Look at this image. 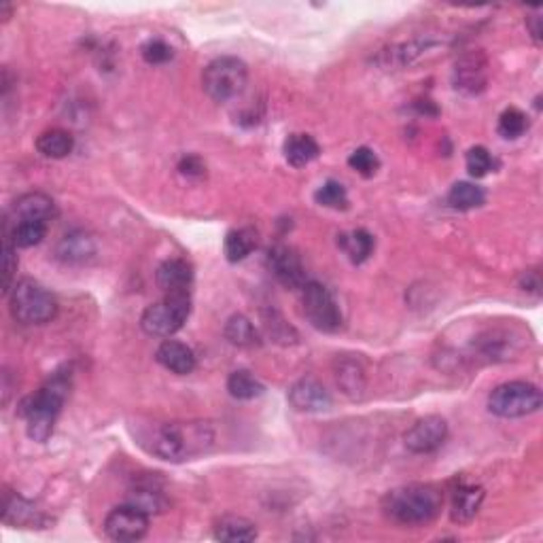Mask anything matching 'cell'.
<instances>
[{
  "label": "cell",
  "instance_id": "6da1fadb",
  "mask_svg": "<svg viewBox=\"0 0 543 543\" xmlns=\"http://www.w3.org/2000/svg\"><path fill=\"white\" fill-rule=\"evenodd\" d=\"M140 446L157 459L181 462L213 446V431L204 423H153L136 435Z\"/></svg>",
  "mask_w": 543,
  "mask_h": 543
},
{
  "label": "cell",
  "instance_id": "7a4b0ae2",
  "mask_svg": "<svg viewBox=\"0 0 543 543\" xmlns=\"http://www.w3.org/2000/svg\"><path fill=\"white\" fill-rule=\"evenodd\" d=\"M71 374L55 372L34 395L22 401L20 416L26 421L28 437L33 442H47L53 435L55 421L66 404Z\"/></svg>",
  "mask_w": 543,
  "mask_h": 543
},
{
  "label": "cell",
  "instance_id": "3957f363",
  "mask_svg": "<svg viewBox=\"0 0 543 543\" xmlns=\"http://www.w3.org/2000/svg\"><path fill=\"white\" fill-rule=\"evenodd\" d=\"M443 492L433 484H405L382 497V511L397 524H429L442 514Z\"/></svg>",
  "mask_w": 543,
  "mask_h": 543
},
{
  "label": "cell",
  "instance_id": "277c9868",
  "mask_svg": "<svg viewBox=\"0 0 543 543\" xmlns=\"http://www.w3.org/2000/svg\"><path fill=\"white\" fill-rule=\"evenodd\" d=\"M9 310L22 325H45L58 314V300L41 282L33 279L15 281L9 293Z\"/></svg>",
  "mask_w": 543,
  "mask_h": 543
},
{
  "label": "cell",
  "instance_id": "5b68a950",
  "mask_svg": "<svg viewBox=\"0 0 543 543\" xmlns=\"http://www.w3.org/2000/svg\"><path fill=\"white\" fill-rule=\"evenodd\" d=\"M249 83V68L236 55L214 58L202 72V88L214 102L238 98Z\"/></svg>",
  "mask_w": 543,
  "mask_h": 543
},
{
  "label": "cell",
  "instance_id": "8992f818",
  "mask_svg": "<svg viewBox=\"0 0 543 543\" xmlns=\"http://www.w3.org/2000/svg\"><path fill=\"white\" fill-rule=\"evenodd\" d=\"M543 404L539 386L524 380L503 382L489 395V410L499 418H522L535 414Z\"/></svg>",
  "mask_w": 543,
  "mask_h": 543
},
{
  "label": "cell",
  "instance_id": "52a82bcc",
  "mask_svg": "<svg viewBox=\"0 0 543 543\" xmlns=\"http://www.w3.org/2000/svg\"><path fill=\"white\" fill-rule=\"evenodd\" d=\"M191 312L189 293H170L162 301L145 308L140 327L147 336L170 338L187 323Z\"/></svg>",
  "mask_w": 543,
  "mask_h": 543
},
{
  "label": "cell",
  "instance_id": "ba28073f",
  "mask_svg": "<svg viewBox=\"0 0 543 543\" xmlns=\"http://www.w3.org/2000/svg\"><path fill=\"white\" fill-rule=\"evenodd\" d=\"M301 306H304V317L314 329L323 333H336L342 329V310H339L329 289L320 282H306L301 289Z\"/></svg>",
  "mask_w": 543,
  "mask_h": 543
},
{
  "label": "cell",
  "instance_id": "9c48e42d",
  "mask_svg": "<svg viewBox=\"0 0 543 543\" xmlns=\"http://www.w3.org/2000/svg\"><path fill=\"white\" fill-rule=\"evenodd\" d=\"M104 533L109 539L119 543L140 541L149 533V514H145L132 503H123L119 508L110 510L104 518Z\"/></svg>",
  "mask_w": 543,
  "mask_h": 543
},
{
  "label": "cell",
  "instance_id": "30bf717a",
  "mask_svg": "<svg viewBox=\"0 0 543 543\" xmlns=\"http://www.w3.org/2000/svg\"><path fill=\"white\" fill-rule=\"evenodd\" d=\"M448 440V423L442 416L431 414L416 421L404 433V443L410 452L414 454H429L443 446Z\"/></svg>",
  "mask_w": 543,
  "mask_h": 543
},
{
  "label": "cell",
  "instance_id": "8fae6325",
  "mask_svg": "<svg viewBox=\"0 0 543 543\" xmlns=\"http://www.w3.org/2000/svg\"><path fill=\"white\" fill-rule=\"evenodd\" d=\"M265 262H268L270 272L274 274V279L279 281L282 287L304 289V285L308 282L306 268L304 263H301L300 255L291 249V246L274 244L268 251Z\"/></svg>",
  "mask_w": 543,
  "mask_h": 543
},
{
  "label": "cell",
  "instance_id": "7c38bea8",
  "mask_svg": "<svg viewBox=\"0 0 543 543\" xmlns=\"http://www.w3.org/2000/svg\"><path fill=\"white\" fill-rule=\"evenodd\" d=\"M3 522L9 524V527L20 529H47L52 524L49 516L43 514L41 510H36L33 501L9 491L5 492L3 499Z\"/></svg>",
  "mask_w": 543,
  "mask_h": 543
},
{
  "label": "cell",
  "instance_id": "4fadbf2b",
  "mask_svg": "<svg viewBox=\"0 0 543 543\" xmlns=\"http://www.w3.org/2000/svg\"><path fill=\"white\" fill-rule=\"evenodd\" d=\"M287 399L293 410L298 412H325L329 410L333 404L331 395L323 386V382L310 378V376L295 382V385L289 388Z\"/></svg>",
  "mask_w": 543,
  "mask_h": 543
},
{
  "label": "cell",
  "instance_id": "5bb4252c",
  "mask_svg": "<svg viewBox=\"0 0 543 543\" xmlns=\"http://www.w3.org/2000/svg\"><path fill=\"white\" fill-rule=\"evenodd\" d=\"M486 58L482 53H467L454 66V88L465 94H480L486 88Z\"/></svg>",
  "mask_w": 543,
  "mask_h": 543
},
{
  "label": "cell",
  "instance_id": "9a60e30c",
  "mask_svg": "<svg viewBox=\"0 0 543 543\" xmlns=\"http://www.w3.org/2000/svg\"><path fill=\"white\" fill-rule=\"evenodd\" d=\"M55 214H58V211H55V204L52 197L41 194V191H33V194L17 197L14 206H11V211L5 214V221H9V224H15V221L24 219L52 221Z\"/></svg>",
  "mask_w": 543,
  "mask_h": 543
},
{
  "label": "cell",
  "instance_id": "2e32d148",
  "mask_svg": "<svg viewBox=\"0 0 543 543\" xmlns=\"http://www.w3.org/2000/svg\"><path fill=\"white\" fill-rule=\"evenodd\" d=\"M156 282L166 295L189 293L191 282H194V268L185 259H166L156 272Z\"/></svg>",
  "mask_w": 543,
  "mask_h": 543
},
{
  "label": "cell",
  "instance_id": "e0dca14e",
  "mask_svg": "<svg viewBox=\"0 0 543 543\" xmlns=\"http://www.w3.org/2000/svg\"><path fill=\"white\" fill-rule=\"evenodd\" d=\"M55 255L64 263L83 265L96 257V240L88 232L75 230L60 240L55 246Z\"/></svg>",
  "mask_w": 543,
  "mask_h": 543
},
{
  "label": "cell",
  "instance_id": "ac0fdd59",
  "mask_svg": "<svg viewBox=\"0 0 543 543\" xmlns=\"http://www.w3.org/2000/svg\"><path fill=\"white\" fill-rule=\"evenodd\" d=\"M156 359L159 366L176 376H189L197 366L194 350L178 339H164L156 350Z\"/></svg>",
  "mask_w": 543,
  "mask_h": 543
},
{
  "label": "cell",
  "instance_id": "d6986e66",
  "mask_svg": "<svg viewBox=\"0 0 543 543\" xmlns=\"http://www.w3.org/2000/svg\"><path fill=\"white\" fill-rule=\"evenodd\" d=\"M486 492L482 486L475 484H461L459 489L452 492V505H450V518L456 524H469L478 516L480 508H482Z\"/></svg>",
  "mask_w": 543,
  "mask_h": 543
},
{
  "label": "cell",
  "instance_id": "ffe728a7",
  "mask_svg": "<svg viewBox=\"0 0 543 543\" xmlns=\"http://www.w3.org/2000/svg\"><path fill=\"white\" fill-rule=\"evenodd\" d=\"M49 230V221H41V219H24V221H15V224H9L5 221L3 224V233L14 240L15 246L20 249H33V246L41 244L43 238L47 236Z\"/></svg>",
  "mask_w": 543,
  "mask_h": 543
},
{
  "label": "cell",
  "instance_id": "44dd1931",
  "mask_svg": "<svg viewBox=\"0 0 543 543\" xmlns=\"http://www.w3.org/2000/svg\"><path fill=\"white\" fill-rule=\"evenodd\" d=\"M282 153H285L289 166L304 168V166L314 162L320 156V147L310 134H291L287 136L285 145H282Z\"/></svg>",
  "mask_w": 543,
  "mask_h": 543
},
{
  "label": "cell",
  "instance_id": "7402d4cb",
  "mask_svg": "<svg viewBox=\"0 0 543 543\" xmlns=\"http://www.w3.org/2000/svg\"><path fill=\"white\" fill-rule=\"evenodd\" d=\"M255 522L243 516H224L214 522V539L227 543H244L257 539Z\"/></svg>",
  "mask_w": 543,
  "mask_h": 543
},
{
  "label": "cell",
  "instance_id": "603a6c76",
  "mask_svg": "<svg viewBox=\"0 0 543 543\" xmlns=\"http://www.w3.org/2000/svg\"><path fill=\"white\" fill-rule=\"evenodd\" d=\"M75 149V138L68 129L52 128L45 129L39 138H36V151L47 159H64Z\"/></svg>",
  "mask_w": 543,
  "mask_h": 543
},
{
  "label": "cell",
  "instance_id": "cb8c5ba5",
  "mask_svg": "<svg viewBox=\"0 0 543 543\" xmlns=\"http://www.w3.org/2000/svg\"><path fill=\"white\" fill-rule=\"evenodd\" d=\"M257 249V233L251 227H238V230L227 232L225 243H224V252L225 259L230 263L244 262L252 251Z\"/></svg>",
  "mask_w": 543,
  "mask_h": 543
},
{
  "label": "cell",
  "instance_id": "d4e9b609",
  "mask_svg": "<svg viewBox=\"0 0 543 543\" xmlns=\"http://www.w3.org/2000/svg\"><path fill=\"white\" fill-rule=\"evenodd\" d=\"M338 244H339V249L347 252V257L350 259V262H353L355 265H361L363 262H367L369 255L374 252L376 240L367 230H353L348 233H342V236H338Z\"/></svg>",
  "mask_w": 543,
  "mask_h": 543
},
{
  "label": "cell",
  "instance_id": "484cf974",
  "mask_svg": "<svg viewBox=\"0 0 543 543\" xmlns=\"http://www.w3.org/2000/svg\"><path fill=\"white\" fill-rule=\"evenodd\" d=\"M224 333L233 347L252 348L262 344V338H259V331L255 329V325H252L251 319H246L244 314H233V317L227 319Z\"/></svg>",
  "mask_w": 543,
  "mask_h": 543
},
{
  "label": "cell",
  "instance_id": "4316f807",
  "mask_svg": "<svg viewBox=\"0 0 543 543\" xmlns=\"http://www.w3.org/2000/svg\"><path fill=\"white\" fill-rule=\"evenodd\" d=\"M446 202L454 211H473V208H480L486 202V194L484 189L478 187L475 183L459 181L450 187Z\"/></svg>",
  "mask_w": 543,
  "mask_h": 543
},
{
  "label": "cell",
  "instance_id": "83f0119b",
  "mask_svg": "<svg viewBox=\"0 0 543 543\" xmlns=\"http://www.w3.org/2000/svg\"><path fill=\"white\" fill-rule=\"evenodd\" d=\"M227 393H230L233 399L251 401L262 397L265 393V386L249 372V369H236V372H232L230 378H227Z\"/></svg>",
  "mask_w": 543,
  "mask_h": 543
},
{
  "label": "cell",
  "instance_id": "f1b7e54d",
  "mask_svg": "<svg viewBox=\"0 0 543 543\" xmlns=\"http://www.w3.org/2000/svg\"><path fill=\"white\" fill-rule=\"evenodd\" d=\"M128 503L136 505L138 510H143L145 514H162L168 508V499L164 497V492L156 489L151 484H140L136 489L129 491Z\"/></svg>",
  "mask_w": 543,
  "mask_h": 543
},
{
  "label": "cell",
  "instance_id": "f546056e",
  "mask_svg": "<svg viewBox=\"0 0 543 543\" xmlns=\"http://www.w3.org/2000/svg\"><path fill=\"white\" fill-rule=\"evenodd\" d=\"M314 202H317L319 206L331 208V211H347L350 206L347 189L338 181H327L320 185V187L314 191Z\"/></svg>",
  "mask_w": 543,
  "mask_h": 543
},
{
  "label": "cell",
  "instance_id": "4dcf8cb0",
  "mask_svg": "<svg viewBox=\"0 0 543 543\" xmlns=\"http://www.w3.org/2000/svg\"><path fill=\"white\" fill-rule=\"evenodd\" d=\"M263 329L268 333V338L274 339L279 344H295L298 342V331L282 319L281 312L268 310L263 312Z\"/></svg>",
  "mask_w": 543,
  "mask_h": 543
},
{
  "label": "cell",
  "instance_id": "1f68e13d",
  "mask_svg": "<svg viewBox=\"0 0 543 543\" xmlns=\"http://www.w3.org/2000/svg\"><path fill=\"white\" fill-rule=\"evenodd\" d=\"M499 134L503 136V138L508 140H516L520 138V136L527 132L529 129V117L524 110L516 109V107H510L505 109L501 115H499Z\"/></svg>",
  "mask_w": 543,
  "mask_h": 543
},
{
  "label": "cell",
  "instance_id": "d6a6232c",
  "mask_svg": "<svg viewBox=\"0 0 543 543\" xmlns=\"http://www.w3.org/2000/svg\"><path fill=\"white\" fill-rule=\"evenodd\" d=\"M465 166H467V172L473 178H482L495 170V157H492V153L486 149V147L478 145L467 151Z\"/></svg>",
  "mask_w": 543,
  "mask_h": 543
},
{
  "label": "cell",
  "instance_id": "836d02e7",
  "mask_svg": "<svg viewBox=\"0 0 543 543\" xmlns=\"http://www.w3.org/2000/svg\"><path fill=\"white\" fill-rule=\"evenodd\" d=\"M348 166L357 172V175L372 178L378 175L380 170V157L376 156V151L369 149V147H359V149H355L348 156Z\"/></svg>",
  "mask_w": 543,
  "mask_h": 543
},
{
  "label": "cell",
  "instance_id": "e575fe53",
  "mask_svg": "<svg viewBox=\"0 0 543 543\" xmlns=\"http://www.w3.org/2000/svg\"><path fill=\"white\" fill-rule=\"evenodd\" d=\"M17 246L14 244V240L3 233V291L5 295L11 293L14 289V276L17 272V255H15Z\"/></svg>",
  "mask_w": 543,
  "mask_h": 543
},
{
  "label": "cell",
  "instance_id": "d590c367",
  "mask_svg": "<svg viewBox=\"0 0 543 543\" xmlns=\"http://www.w3.org/2000/svg\"><path fill=\"white\" fill-rule=\"evenodd\" d=\"M338 385L344 388V393L348 395H357L363 391V369L357 366V363L348 361V363H342L338 369Z\"/></svg>",
  "mask_w": 543,
  "mask_h": 543
},
{
  "label": "cell",
  "instance_id": "8d00e7d4",
  "mask_svg": "<svg viewBox=\"0 0 543 543\" xmlns=\"http://www.w3.org/2000/svg\"><path fill=\"white\" fill-rule=\"evenodd\" d=\"M140 55H143L147 64L159 66L175 58V49L162 39H149L143 47H140Z\"/></svg>",
  "mask_w": 543,
  "mask_h": 543
},
{
  "label": "cell",
  "instance_id": "74e56055",
  "mask_svg": "<svg viewBox=\"0 0 543 543\" xmlns=\"http://www.w3.org/2000/svg\"><path fill=\"white\" fill-rule=\"evenodd\" d=\"M178 172L187 178H202L206 175V164L197 156H183L181 162H178Z\"/></svg>",
  "mask_w": 543,
  "mask_h": 543
},
{
  "label": "cell",
  "instance_id": "f35d334b",
  "mask_svg": "<svg viewBox=\"0 0 543 543\" xmlns=\"http://www.w3.org/2000/svg\"><path fill=\"white\" fill-rule=\"evenodd\" d=\"M541 11L535 9L533 15L527 17V28H529V34L530 39L535 41V45H539L541 43Z\"/></svg>",
  "mask_w": 543,
  "mask_h": 543
}]
</instances>
